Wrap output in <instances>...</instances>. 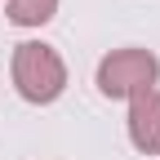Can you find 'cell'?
<instances>
[{
    "label": "cell",
    "mask_w": 160,
    "mask_h": 160,
    "mask_svg": "<svg viewBox=\"0 0 160 160\" xmlns=\"http://www.w3.org/2000/svg\"><path fill=\"white\" fill-rule=\"evenodd\" d=\"M5 13H9L13 27H45L58 13V0H9Z\"/></svg>",
    "instance_id": "cell-4"
},
{
    "label": "cell",
    "mask_w": 160,
    "mask_h": 160,
    "mask_svg": "<svg viewBox=\"0 0 160 160\" xmlns=\"http://www.w3.org/2000/svg\"><path fill=\"white\" fill-rule=\"evenodd\" d=\"M129 142L142 156H160V89L129 98Z\"/></svg>",
    "instance_id": "cell-3"
},
{
    "label": "cell",
    "mask_w": 160,
    "mask_h": 160,
    "mask_svg": "<svg viewBox=\"0 0 160 160\" xmlns=\"http://www.w3.org/2000/svg\"><path fill=\"white\" fill-rule=\"evenodd\" d=\"M13 89L27 98V102L45 107L53 102V98H62L67 89V62L58 58L53 45H45V40H22V45L13 49Z\"/></svg>",
    "instance_id": "cell-1"
},
{
    "label": "cell",
    "mask_w": 160,
    "mask_h": 160,
    "mask_svg": "<svg viewBox=\"0 0 160 160\" xmlns=\"http://www.w3.org/2000/svg\"><path fill=\"white\" fill-rule=\"evenodd\" d=\"M156 80H160V58L138 45L111 49L98 62V93L102 98H138V93L156 89Z\"/></svg>",
    "instance_id": "cell-2"
}]
</instances>
